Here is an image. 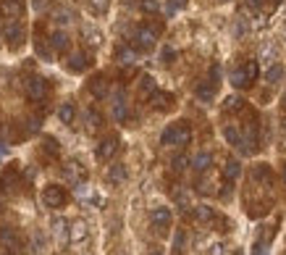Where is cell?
I'll list each match as a JSON object with an SVG mask.
<instances>
[{
  "label": "cell",
  "instance_id": "cell-7",
  "mask_svg": "<svg viewBox=\"0 0 286 255\" xmlns=\"http://www.w3.org/2000/svg\"><path fill=\"white\" fill-rule=\"evenodd\" d=\"M63 176H66V181H69V184L79 187V184L87 179V171H84V166L79 163V160H69V163L63 166Z\"/></svg>",
  "mask_w": 286,
  "mask_h": 255
},
{
  "label": "cell",
  "instance_id": "cell-27",
  "mask_svg": "<svg viewBox=\"0 0 286 255\" xmlns=\"http://www.w3.org/2000/svg\"><path fill=\"white\" fill-rule=\"evenodd\" d=\"M155 89H158V82L152 79L150 74H145V77L139 79V98H145V100H147V98H150Z\"/></svg>",
  "mask_w": 286,
  "mask_h": 255
},
{
  "label": "cell",
  "instance_id": "cell-50",
  "mask_svg": "<svg viewBox=\"0 0 286 255\" xmlns=\"http://www.w3.org/2000/svg\"><path fill=\"white\" fill-rule=\"evenodd\" d=\"M283 111H286V95H283Z\"/></svg>",
  "mask_w": 286,
  "mask_h": 255
},
{
  "label": "cell",
  "instance_id": "cell-29",
  "mask_svg": "<svg viewBox=\"0 0 286 255\" xmlns=\"http://www.w3.org/2000/svg\"><path fill=\"white\" fill-rule=\"evenodd\" d=\"M84 121H87V129L95 132V129H100V126H103V116H100V111H95V108H87Z\"/></svg>",
  "mask_w": 286,
  "mask_h": 255
},
{
  "label": "cell",
  "instance_id": "cell-26",
  "mask_svg": "<svg viewBox=\"0 0 286 255\" xmlns=\"http://www.w3.org/2000/svg\"><path fill=\"white\" fill-rule=\"evenodd\" d=\"M192 216H194L197 221L208 224V221H213V218H215V211H213L210 205H192Z\"/></svg>",
  "mask_w": 286,
  "mask_h": 255
},
{
  "label": "cell",
  "instance_id": "cell-3",
  "mask_svg": "<svg viewBox=\"0 0 286 255\" xmlns=\"http://www.w3.org/2000/svg\"><path fill=\"white\" fill-rule=\"evenodd\" d=\"M3 37L8 42V48H21V42H24V24H21L18 19H6L3 24Z\"/></svg>",
  "mask_w": 286,
  "mask_h": 255
},
{
  "label": "cell",
  "instance_id": "cell-48",
  "mask_svg": "<svg viewBox=\"0 0 286 255\" xmlns=\"http://www.w3.org/2000/svg\"><path fill=\"white\" fill-rule=\"evenodd\" d=\"M147 255H163V250H160V247H152V250H150Z\"/></svg>",
  "mask_w": 286,
  "mask_h": 255
},
{
  "label": "cell",
  "instance_id": "cell-46",
  "mask_svg": "<svg viewBox=\"0 0 286 255\" xmlns=\"http://www.w3.org/2000/svg\"><path fill=\"white\" fill-rule=\"evenodd\" d=\"M210 255H226L223 242H215V245H210Z\"/></svg>",
  "mask_w": 286,
  "mask_h": 255
},
{
  "label": "cell",
  "instance_id": "cell-33",
  "mask_svg": "<svg viewBox=\"0 0 286 255\" xmlns=\"http://www.w3.org/2000/svg\"><path fill=\"white\" fill-rule=\"evenodd\" d=\"M42 150H45L48 155H53V158H58V153H60L58 140H55V137H45V142H42Z\"/></svg>",
  "mask_w": 286,
  "mask_h": 255
},
{
  "label": "cell",
  "instance_id": "cell-21",
  "mask_svg": "<svg viewBox=\"0 0 286 255\" xmlns=\"http://www.w3.org/2000/svg\"><path fill=\"white\" fill-rule=\"evenodd\" d=\"M81 34H84V42L90 45V48H100V45H103V32L95 29V27H90V24L81 29Z\"/></svg>",
  "mask_w": 286,
  "mask_h": 255
},
{
  "label": "cell",
  "instance_id": "cell-52",
  "mask_svg": "<svg viewBox=\"0 0 286 255\" xmlns=\"http://www.w3.org/2000/svg\"><path fill=\"white\" fill-rule=\"evenodd\" d=\"M3 255H13V252H3Z\"/></svg>",
  "mask_w": 286,
  "mask_h": 255
},
{
  "label": "cell",
  "instance_id": "cell-30",
  "mask_svg": "<svg viewBox=\"0 0 286 255\" xmlns=\"http://www.w3.org/2000/svg\"><path fill=\"white\" fill-rule=\"evenodd\" d=\"M283 74H286V68H283L281 63H273L268 71H265V82H268V84H278V82L283 79Z\"/></svg>",
  "mask_w": 286,
  "mask_h": 255
},
{
  "label": "cell",
  "instance_id": "cell-9",
  "mask_svg": "<svg viewBox=\"0 0 286 255\" xmlns=\"http://www.w3.org/2000/svg\"><path fill=\"white\" fill-rule=\"evenodd\" d=\"M118 137H105V140L97 145V150H95V155H97V160H111L116 153H118Z\"/></svg>",
  "mask_w": 286,
  "mask_h": 255
},
{
  "label": "cell",
  "instance_id": "cell-34",
  "mask_svg": "<svg viewBox=\"0 0 286 255\" xmlns=\"http://www.w3.org/2000/svg\"><path fill=\"white\" fill-rule=\"evenodd\" d=\"M187 166H189V158H187V155H176V158L171 160V169H173L176 174H181Z\"/></svg>",
  "mask_w": 286,
  "mask_h": 255
},
{
  "label": "cell",
  "instance_id": "cell-40",
  "mask_svg": "<svg viewBox=\"0 0 286 255\" xmlns=\"http://www.w3.org/2000/svg\"><path fill=\"white\" fill-rule=\"evenodd\" d=\"M37 53H39L42 58H45V61H48V58L53 56V48H48V45H45V42H42V40H37Z\"/></svg>",
  "mask_w": 286,
  "mask_h": 255
},
{
  "label": "cell",
  "instance_id": "cell-10",
  "mask_svg": "<svg viewBox=\"0 0 286 255\" xmlns=\"http://www.w3.org/2000/svg\"><path fill=\"white\" fill-rule=\"evenodd\" d=\"M113 119L116 121H126L129 119V103H126V92L118 89L113 95Z\"/></svg>",
  "mask_w": 286,
  "mask_h": 255
},
{
  "label": "cell",
  "instance_id": "cell-22",
  "mask_svg": "<svg viewBox=\"0 0 286 255\" xmlns=\"http://www.w3.org/2000/svg\"><path fill=\"white\" fill-rule=\"evenodd\" d=\"M58 119H60L63 124H74V119H76V105H74L71 100L60 103V108H58Z\"/></svg>",
  "mask_w": 286,
  "mask_h": 255
},
{
  "label": "cell",
  "instance_id": "cell-42",
  "mask_svg": "<svg viewBox=\"0 0 286 255\" xmlns=\"http://www.w3.org/2000/svg\"><path fill=\"white\" fill-rule=\"evenodd\" d=\"M218 79H221V66L213 63L210 66V84H218Z\"/></svg>",
  "mask_w": 286,
  "mask_h": 255
},
{
  "label": "cell",
  "instance_id": "cell-11",
  "mask_svg": "<svg viewBox=\"0 0 286 255\" xmlns=\"http://www.w3.org/2000/svg\"><path fill=\"white\" fill-rule=\"evenodd\" d=\"M0 13H3V19H21L24 0H0Z\"/></svg>",
  "mask_w": 286,
  "mask_h": 255
},
{
  "label": "cell",
  "instance_id": "cell-35",
  "mask_svg": "<svg viewBox=\"0 0 286 255\" xmlns=\"http://www.w3.org/2000/svg\"><path fill=\"white\" fill-rule=\"evenodd\" d=\"M173 197H176V203H179V208H181V211H189V208H192V203H189V195H187L184 190H176V192H173Z\"/></svg>",
  "mask_w": 286,
  "mask_h": 255
},
{
  "label": "cell",
  "instance_id": "cell-20",
  "mask_svg": "<svg viewBox=\"0 0 286 255\" xmlns=\"http://www.w3.org/2000/svg\"><path fill=\"white\" fill-rule=\"evenodd\" d=\"M150 103L155 105V108H160V111H168L171 105H173V95H168V92H160V89H155L150 95Z\"/></svg>",
  "mask_w": 286,
  "mask_h": 255
},
{
  "label": "cell",
  "instance_id": "cell-13",
  "mask_svg": "<svg viewBox=\"0 0 286 255\" xmlns=\"http://www.w3.org/2000/svg\"><path fill=\"white\" fill-rule=\"evenodd\" d=\"M252 181H262V184H265V187H271V184H273V171H271V166L268 163H255L252 166Z\"/></svg>",
  "mask_w": 286,
  "mask_h": 255
},
{
  "label": "cell",
  "instance_id": "cell-39",
  "mask_svg": "<svg viewBox=\"0 0 286 255\" xmlns=\"http://www.w3.org/2000/svg\"><path fill=\"white\" fill-rule=\"evenodd\" d=\"M108 6H111V0H90V8H92L95 13H105Z\"/></svg>",
  "mask_w": 286,
  "mask_h": 255
},
{
  "label": "cell",
  "instance_id": "cell-25",
  "mask_svg": "<svg viewBox=\"0 0 286 255\" xmlns=\"http://www.w3.org/2000/svg\"><path fill=\"white\" fill-rule=\"evenodd\" d=\"M108 89H111V84H108L105 77H95L90 82V92H92L95 98H108Z\"/></svg>",
  "mask_w": 286,
  "mask_h": 255
},
{
  "label": "cell",
  "instance_id": "cell-45",
  "mask_svg": "<svg viewBox=\"0 0 286 255\" xmlns=\"http://www.w3.org/2000/svg\"><path fill=\"white\" fill-rule=\"evenodd\" d=\"M176 58V50L173 48H163V63H173Z\"/></svg>",
  "mask_w": 286,
  "mask_h": 255
},
{
  "label": "cell",
  "instance_id": "cell-12",
  "mask_svg": "<svg viewBox=\"0 0 286 255\" xmlns=\"http://www.w3.org/2000/svg\"><path fill=\"white\" fill-rule=\"evenodd\" d=\"M87 234H90V229H87V221L84 218H76V221H71L69 224V242H84L87 240Z\"/></svg>",
  "mask_w": 286,
  "mask_h": 255
},
{
  "label": "cell",
  "instance_id": "cell-4",
  "mask_svg": "<svg viewBox=\"0 0 286 255\" xmlns=\"http://www.w3.org/2000/svg\"><path fill=\"white\" fill-rule=\"evenodd\" d=\"M0 245H3L8 252H13V255H21V250H24V240H21L18 229H13V226L0 229Z\"/></svg>",
  "mask_w": 286,
  "mask_h": 255
},
{
  "label": "cell",
  "instance_id": "cell-47",
  "mask_svg": "<svg viewBox=\"0 0 286 255\" xmlns=\"http://www.w3.org/2000/svg\"><path fill=\"white\" fill-rule=\"evenodd\" d=\"M262 252H265V247H262V245L257 242V245H255V252H252V255H262Z\"/></svg>",
  "mask_w": 286,
  "mask_h": 255
},
{
  "label": "cell",
  "instance_id": "cell-6",
  "mask_svg": "<svg viewBox=\"0 0 286 255\" xmlns=\"http://www.w3.org/2000/svg\"><path fill=\"white\" fill-rule=\"evenodd\" d=\"M27 98L34 100V103L45 100V98H48V82L42 79V77H32V79L27 82Z\"/></svg>",
  "mask_w": 286,
  "mask_h": 255
},
{
  "label": "cell",
  "instance_id": "cell-51",
  "mask_svg": "<svg viewBox=\"0 0 286 255\" xmlns=\"http://www.w3.org/2000/svg\"><path fill=\"white\" fill-rule=\"evenodd\" d=\"M271 3H281V0H271Z\"/></svg>",
  "mask_w": 286,
  "mask_h": 255
},
{
  "label": "cell",
  "instance_id": "cell-32",
  "mask_svg": "<svg viewBox=\"0 0 286 255\" xmlns=\"http://www.w3.org/2000/svg\"><path fill=\"white\" fill-rule=\"evenodd\" d=\"M223 137H226V142L229 145H239V137H241V129H236L234 124H229V126H223Z\"/></svg>",
  "mask_w": 286,
  "mask_h": 255
},
{
  "label": "cell",
  "instance_id": "cell-38",
  "mask_svg": "<svg viewBox=\"0 0 286 255\" xmlns=\"http://www.w3.org/2000/svg\"><path fill=\"white\" fill-rule=\"evenodd\" d=\"M71 16H74V13H71L69 8H58V11H55V21H58V24H69Z\"/></svg>",
  "mask_w": 286,
  "mask_h": 255
},
{
  "label": "cell",
  "instance_id": "cell-16",
  "mask_svg": "<svg viewBox=\"0 0 286 255\" xmlns=\"http://www.w3.org/2000/svg\"><path fill=\"white\" fill-rule=\"evenodd\" d=\"M48 45L55 53H66V50L71 48V40H69V34H66V32H53L50 40H48Z\"/></svg>",
  "mask_w": 286,
  "mask_h": 255
},
{
  "label": "cell",
  "instance_id": "cell-28",
  "mask_svg": "<svg viewBox=\"0 0 286 255\" xmlns=\"http://www.w3.org/2000/svg\"><path fill=\"white\" fill-rule=\"evenodd\" d=\"M197 100H202V103H210L213 98H215V84H210V82H202V84H197Z\"/></svg>",
  "mask_w": 286,
  "mask_h": 255
},
{
  "label": "cell",
  "instance_id": "cell-14",
  "mask_svg": "<svg viewBox=\"0 0 286 255\" xmlns=\"http://www.w3.org/2000/svg\"><path fill=\"white\" fill-rule=\"evenodd\" d=\"M87 66H90V58H87V53H71L69 61H66V68H69V71H74V74H81Z\"/></svg>",
  "mask_w": 286,
  "mask_h": 255
},
{
  "label": "cell",
  "instance_id": "cell-8",
  "mask_svg": "<svg viewBox=\"0 0 286 255\" xmlns=\"http://www.w3.org/2000/svg\"><path fill=\"white\" fill-rule=\"evenodd\" d=\"M171 221H173V216H171V208H163V205H158V208H152L150 211V224L155 226V229H168L171 226Z\"/></svg>",
  "mask_w": 286,
  "mask_h": 255
},
{
  "label": "cell",
  "instance_id": "cell-36",
  "mask_svg": "<svg viewBox=\"0 0 286 255\" xmlns=\"http://www.w3.org/2000/svg\"><path fill=\"white\" fill-rule=\"evenodd\" d=\"M231 195H234V181L223 179V190H218V197H221V200H231Z\"/></svg>",
  "mask_w": 286,
  "mask_h": 255
},
{
  "label": "cell",
  "instance_id": "cell-41",
  "mask_svg": "<svg viewBox=\"0 0 286 255\" xmlns=\"http://www.w3.org/2000/svg\"><path fill=\"white\" fill-rule=\"evenodd\" d=\"M244 68H247L250 82H255V79H257V61H247V63H244Z\"/></svg>",
  "mask_w": 286,
  "mask_h": 255
},
{
  "label": "cell",
  "instance_id": "cell-31",
  "mask_svg": "<svg viewBox=\"0 0 286 255\" xmlns=\"http://www.w3.org/2000/svg\"><path fill=\"white\" fill-rule=\"evenodd\" d=\"M226 113H234V111H241V108H244V100H241L239 95H229L226 100H223V105H221Z\"/></svg>",
  "mask_w": 286,
  "mask_h": 255
},
{
  "label": "cell",
  "instance_id": "cell-19",
  "mask_svg": "<svg viewBox=\"0 0 286 255\" xmlns=\"http://www.w3.org/2000/svg\"><path fill=\"white\" fill-rule=\"evenodd\" d=\"M53 234L58 237V245H66V242H69V221L60 218V216H55V218H53Z\"/></svg>",
  "mask_w": 286,
  "mask_h": 255
},
{
  "label": "cell",
  "instance_id": "cell-5",
  "mask_svg": "<svg viewBox=\"0 0 286 255\" xmlns=\"http://www.w3.org/2000/svg\"><path fill=\"white\" fill-rule=\"evenodd\" d=\"M66 200H69V195H66V190L58 187V184H48V187L42 190V203H45V208H63Z\"/></svg>",
  "mask_w": 286,
  "mask_h": 255
},
{
  "label": "cell",
  "instance_id": "cell-49",
  "mask_svg": "<svg viewBox=\"0 0 286 255\" xmlns=\"http://www.w3.org/2000/svg\"><path fill=\"white\" fill-rule=\"evenodd\" d=\"M283 184H286V163H283Z\"/></svg>",
  "mask_w": 286,
  "mask_h": 255
},
{
  "label": "cell",
  "instance_id": "cell-2",
  "mask_svg": "<svg viewBox=\"0 0 286 255\" xmlns=\"http://www.w3.org/2000/svg\"><path fill=\"white\" fill-rule=\"evenodd\" d=\"M160 24H147V27H137L134 29V50H152L155 48V40H158Z\"/></svg>",
  "mask_w": 286,
  "mask_h": 255
},
{
  "label": "cell",
  "instance_id": "cell-17",
  "mask_svg": "<svg viewBox=\"0 0 286 255\" xmlns=\"http://www.w3.org/2000/svg\"><path fill=\"white\" fill-rule=\"evenodd\" d=\"M210 166H213V155H210L208 150L197 153V155L192 158V169H194L197 174H205V171H210Z\"/></svg>",
  "mask_w": 286,
  "mask_h": 255
},
{
  "label": "cell",
  "instance_id": "cell-44",
  "mask_svg": "<svg viewBox=\"0 0 286 255\" xmlns=\"http://www.w3.org/2000/svg\"><path fill=\"white\" fill-rule=\"evenodd\" d=\"M27 132H39V119H37V116L27 119Z\"/></svg>",
  "mask_w": 286,
  "mask_h": 255
},
{
  "label": "cell",
  "instance_id": "cell-23",
  "mask_svg": "<svg viewBox=\"0 0 286 255\" xmlns=\"http://www.w3.org/2000/svg\"><path fill=\"white\" fill-rule=\"evenodd\" d=\"M239 176H241V163H239L236 158H229L226 166H223V179L226 181H236Z\"/></svg>",
  "mask_w": 286,
  "mask_h": 255
},
{
  "label": "cell",
  "instance_id": "cell-37",
  "mask_svg": "<svg viewBox=\"0 0 286 255\" xmlns=\"http://www.w3.org/2000/svg\"><path fill=\"white\" fill-rule=\"evenodd\" d=\"M139 6H142L145 13H158V11H160V3H158V0H142Z\"/></svg>",
  "mask_w": 286,
  "mask_h": 255
},
{
  "label": "cell",
  "instance_id": "cell-18",
  "mask_svg": "<svg viewBox=\"0 0 286 255\" xmlns=\"http://www.w3.org/2000/svg\"><path fill=\"white\" fill-rule=\"evenodd\" d=\"M229 79H231V84H234V87H241V89L252 87V82H250V77H247V68H244V66H236L234 71L229 74Z\"/></svg>",
  "mask_w": 286,
  "mask_h": 255
},
{
  "label": "cell",
  "instance_id": "cell-24",
  "mask_svg": "<svg viewBox=\"0 0 286 255\" xmlns=\"http://www.w3.org/2000/svg\"><path fill=\"white\" fill-rule=\"evenodd\" d=\"M116 61L121 66H131V63H137V50L134 48H126V45H121V48L116 50Z\"/></svg>",
  "mask_w": 286,
  "mask_h": 255
},
{
  "label": "cell",
  "instance_id": "cell-43",
  "mask_svg": "<svg viewBox=\"0 0 286 255\" xmlns=\"http://www.w3.org/2000/svg\"><path fill=\"white\" fill-rule=\"evenodd\" d=\"M187 3H189V0H171V3H168V13L179 11V8H187Z\"/></svg>",
  "mask_w": 286,
  "mask_h": 255
},
{
  "label": "cell",
  "instance_id": "cell-1",
  "mask_svg": "<svg viewBox=\"0 0 286 255\" xmlns=\"http://www.w3.org/2000/svg\"><path fill=\"white\" fill-rule=\"evenodd\" d=\"M192 142V129L187 121L171 124L163 134H160V145H173V148H187Z\"/></svg>",
  "mask_w": 286,
  "mask_h": 255
},
{
  "label": "cell",
  "instance_id": "cell-15",
  "mask_svg": "<svg viewBox=\"0 0 286 255\" xmlns=\"http://www.w3.org/2000/svg\"><path fill=\"white\" fill-rule=\"evenodd\" d=\"M105 179H108V184H124V181L129 179V169H126L124 163H113L111 169H108Z\"/></svg>",
  "mask_w": 286,
  "mask_h": 255
}]
</instances>
